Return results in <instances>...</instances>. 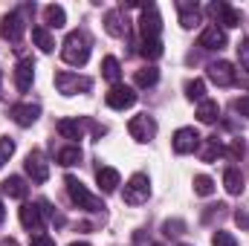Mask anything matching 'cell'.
<instances>
[{"label":"cell","mask_w":249,"mask_h":246,"mask_svg":"<svg viewBox=\"0 0 249 246\" xmlns=\"http://www.w3.org/2000/svg\"><path fill=\"white\" fill-rule=\"evenodd\" d=\"M29 246H55V241H53V238H47V235H38Z\"/></svg>","instance_id":"38"},{"label":"cell","mask_w":249,"mask_h":246,"mask_svg":"<svg viewBox=\"0 0 249 246\" xmlns=\"http://www.w3.org/2000/svg\"><path fill=\"white\" fill-rule=\"evenodd\" d=\"M217 154H223V148L217 145V139H214V136H209V139H206V148H203V154H200V159H203V162H212Z\"/></svg>","instance_id":"32"},{"label":"cell","mask_w":249,"mask_h":246,"mask_svg":"<svg viewBox=\"0 0 249 246\" xmlns=\"http://www.w3.org/2000/svg\"><path fill=\"white\" fill-rule=\"evenodd\" d=\"M32 78H35V64H32V58H23L15 67V84H18V90L26 93L32 87Z\"/></svg>","instance_id":"16"},{"label":"cell","mask_w":249,"mask_h":246,"mask_svg":"<svg viewBox=\"0 0 249 246\" xmlns=\"http://www.w3.org/2000/svg\"><path fill=\"white\" fill-rule=\"evenodd\" d=\"M23 32H26V23H23V18H20L18 12H9V15L3 18V23H0V35H3L6 41L18 44V41L23 38Z\"/></svg>","instance_id":"10"},{"label":"cell","mask_w":249,"mask_h":246,"mask_svg":"<svg viewBox=\"0 0 249 246\" xmlns=\"http://www.w3.org/2000/svg\"><path fill=\"white\" fill-rule=\"evenodd\" d=\"M3 191L9 194V197H15V200H23L26 194H29V185L23 177H9L6 183H3Z\"/></svg>","instance_id":"25"},{"label":"cell","mask_w":249,"mask_h":246,"mask_svg":"<svg viewBox=\"0 0 249 246\" xmlns=\"http://www.w3.org/2000/svg\"><path fill=\"white\" fill-rule=\"evenodd\" d=\"M9 116L20 124V127H29V124L38 122V116H41V107H38V105H12Z\"/></svg>","instance_id":"12"},{"label":"cell","mask_w":249,"mask_h":246,"mask_svg":"<svg viewBox=\"0 0 249 246\" xmlns=\"http://www.w3.org/2000/svg\"><path fill=\"white\" fill-rule=\"evenodd\" d=\"M197 145H200V133H197L194 127H180V130L174 133V139H171L174 154H194Z\"/></svg>","instance_id":"9"},{"label":"cell","mask_w":249,"mask_h":246,"mask_svg":"<svg viewBox=\"0 0 249 246\" xmlns=\"http://www.w3.org/2000/svg\"><path fill=\"white\" fill-rule=\"evenodd\" d=\"M32 41L38 44L41 53H53V50H55V38L50 35L47 26H35V29H32Z\"/></svg>","instance_id":"23"},{"label":"cell","mask_w":249,"mask_h":246,"mask_svg":"<svg viewBox=\"0 0 249 246\" xmlns=\"http://www.w3.org/2000/svg\"><path fill=\"white\" fill-rule=\"evenodd\" d=\"M6 220V209H3V200H0V223Z\"/></svg>","instance_id":"41"},{"label":"cell","mask_w":249,"mask_h":246,"mask_svg":"<svg viewBox=\"0 0 249 246\" xmlns=\"http://www.w3.org/2000/svg\"><path fill=\"white\" fill-rule=\"evenodd\" d=\"M194 194H200V197H212V194H214V180L206 177V174H197V177H194Z\"/></svg>","instance_id":"29"},{"label":"cell","mask_w":249,"mask_h":246,"mask_svg":"<svg viewBox=\"0 0 249 246\" xmlns=\"http://www.w3.org/2000/svg\"><path fill=\"white\" fill-rule=\"evenodd\" d=\"M235 220H238L241 226H249V214H244V211H238V214H235Z\"/></svg>","instance_id":"40"},{"label":"cell","mask_w":249,"mask_h":246,"mask_svg":"<svg viewBox=\"0 0 249 246\" xmlns=\"http://www.w3.org/2000/svg\"><path fill=\"white\" fill-rule=\"evenodd\" d=\"M160 81V70L157 67H142V70H136V87H151V84H157Z\"/></svg>","instance_id":"27"},{"label":"cell","mask_w":249,"mask_h":246,"mask_svg":"<svg viewBox=\"0 0 249 246\" xmlns=\"http://www.w3.org/2000/svg\"><path fill=\"white\" fill-rule=\"evenodd\" d=\"M217 116H220V107H217L214 99H203V102L197 105V119H200L203 124L217 122Z\"/></svg>","instance_id":"19"},{"label":"cell","mask_w":249,"mask_h":246,"mask_svg":"<svg viewBox=\"0 0 249 246\" xmlns=\"http://www.w3.org/2000/svg\"><path fill=\"white\" fill-rule=\"evenodd\" d=\"M61 58L72 67H84L87 58H90V41L84 38V32H70L64 38V47H61Z\"/></svg>","instance_id":"1"},{"label":"cell","mask_w":249,"mask_h":246,"mask_svg":"<svg viewBox=\"0 0 249 246\" xmlns=\"http://www.w3.org/2000/svg\"><path fill=\"white\" fill-rule=\"evenodd\" d=\"M102 75H105L107 81H113V84H119V75H122V67H119V61H116L113 55H107V58L102 61Z\"/></svg>","instance_id":"28"},{"label":"cell","mask_w":249,"mask_h":246,"mask_svg":"<svg viewBox=\"0 0 249 246\" xmlns=\"http://www.w3.org/2000/svg\"><path fill=\"white\" fill-rule=\"evenodd\" d=\"M186 96L194 102H203V96H206V81L203 78H191V81H186Z\"/></svg>","instance_id":"30"},{"label":"cell","mask_w":249,"mask_h":246,"mask_svg":"<svg viewBox=\"0 0 249 246\" xmlns=\"http://www.w3.org/2000/svg\"><path fill=\"white\" fill-rule=\"evenodd\" d=\"M151 194V183H148V174H133L127 185H124V203L127 206H142Z\"/></svg>","instance_id":"5"},{"label":"cell","mask_w":249,"mask_h":246,"mask_svg":"<svg viewBox=\"0 0 249 246\" xmlns=\"http://www.w3.org/2000/svg\"><path fill=\"white\" fill-rule=\"evenodd\" d=\"M12 154H15V142L12 139H0V168H3V162H9Z\"/></svg>","instance_id":"34"},{"label":"cell","mask_w":249,"mask_h":246,"mask_svg":"<svg viewBox=\"0 0 249 246\" xmlns=\"http://www.w3.org/2000/svg\"><path fill=\"white\" fill-rule=\"evenodd\" d=\"M235 84H241V87H247L249 90V67H235Z\"/></svg>","instance_id":"35"},{"label":"cell","mask_w":249,"mask_h":246,"mask_svg":"<svg viewBox=\"0 0 249 246\" xmlns=\"http://www.w3.org/2000/svg\"><path fill=\"white\" fill-rule=\"evenodd\" d=\"M197 44H200L203 50H223V47H226V32H223L217 23H214V26H206Z\"/></svg>","instance_id":"13"},{"label":"cell","mask_w":249,"mask_h":246,"mask_svg":"<svg viewBox=\"0 0 249 246\" xmlns=\"http://www.w3.org/2000/svg\"><path fill=\"white\" fill-rule=\"evenodd\" d=\"M139 32H142V41H160V32H162V18H160V9H157L154 3L142 6Z\"/></svg>","instance_id":"4"},{"label":"cell","mask_w":249,"mask_h":246,"mask_svg":"<svg viewBox=\"0 0 249 246\" xmlns=\"http://www.w3.org/2000/svg\"><path fill=\"white\" fill-rule=\"evenodd\" d=\"M238 53H241L244 58H249V38H247V41H241V44H238Z\"/></svg>","instance_id":"39"},{"label":"cell","mask_w":249,"mask_h":246,"mask_svg":"<svg viewBox=\"0 0 249 246\" xmlns=\"http://www.w3.org/2000/svg\"><path fill=\"white\" fill-rule=\"evenodd\" d=\"M226 154H229L232 159H238V157H244V142H241V139H235V142H232V145L226 148Z\"/></svg>","instance_id":"36"},{"label":"cell","mask_w":249,"mask_h":246,"mask_svg":"<svg viewBox=\"0 0 249 246\" xmlns=\"http://www.w3.org/2000/svg\"><path fill=\"white\" fill-rule=\"evenodd\" d=\"M183 246H188V244H183Z\"/></svg>","instance_id":"44"},{"label":"cell","mask_w":249,"mask_h":246,"mask_svg":"<svg viewBox=\"0 0 249 246\" xmlns=\"http://www.w3.org/2000/svg\"><path fill=\"white\" fill-rule=\"evenodd\" d=\"M154 246H162V244H154Z\"/></svg>","instance_id":"43"},{"label":"cell","mask_w":249,"mask_h":246,"mask_svg":"<svg viewBox=\"0 0 249 246\" xmlns=\"http://www.w3.org/2000/svg\"><path fill=\"white\" fill-rule=\"evenodd\" d=\"M214 18H217V23H223V26H241V12L238 9H232L229 3H214L212 9H209Z\"/></svg>","instance_id":"15"},{"label":"cell","mask_w":249,"mask_h":246,"mask_svg":"<svg viewBox=\"0 0 249 246\" xmlns=\"http://www.w3.org/2000/svg\"><path fill=\"white\" fill-rule=\"evenodd\" d=\"M64 185H67L70 200H72L78 209H84V211H102V209H105V203H102L96 194H90V191H87V185L81 183V180L67 177V180H64Z\"/></svg>","instance_id":"2"},{"label":"cell","mask_w":249,"mask_h":246,"mask_svg":"<svg viewBox=\"0 0 249 246\" xmlns=\"http://www.w3.org/2000/svg\"><path fill=\"white\" fill-rule=\"evenodd\" d=\"M235 110H238L241 116H247V119H249V96H241V99L235 102Z\"/></svg>","instance_id":"37"},{"label":"cell","mask_w":249,"mask_h":246,"mask_svg":"<svg viewBox=\"0 0 249 246\" xmlns=\"http://www.w3.org/2000/svg\"><path fill=\"white\" fill-rule=\"evenodd\" d=\"M55 162L64 165V168L78 165V162H81V148H78V145H67V148H61V151L55 154Z\"/></svg>","instance_id":"20"},{"label":"cell","mask_w":249,"mask_h":246,"mask_svg":"<svg viewBox=\"0 0 249 246\" xmlns=\"http://www.w3.org/2000/svg\"><path fill=\"white\" fill-rule=\"evenodd\" d=\"M209 81H214L217 87H232L235 84V64L229 61H212L209 70H206Z\"/></svg>","instance_id":"8"},{"label":"cell","mask_w":249,"mask_h":246,"mask_svg":"<svg viewBox=\"0 0 249 246\" xmlns=\"http://www.w3.org/2000/svg\"><path fill=\"white\" fill-rule=\"evenodd\" d=\"M96 180H99V185H102V191H116L122 177H119L116 168H99V171H96Z\"/></svg>","instance_id":"22"},{"label":"cell","mask_w":249,"mask_h":246,"mask_svg":"<svg viewBox=\"0 0 249 246\" xmlns=\"http://www.w3.org/2000/svg\"><path fill=\"white\" fill-rule=\"evenodd\" d=\"M105 102H107V107H113V110H127V107H133V105H136V93H133V87L113 84V87H110V93L105 96Z\"/></svg>","instance_id":"7"},{"label":"cell","mask_w":249,"mask_h":246,"mask_svg":"<svg viewBox=\"0 0 249 246\" xmlns=\"http://www.w3.org/2000/svg\"><path fill=\"white\" fill-rule=\"evenodd\" d=\"M20 226H23L26 232H41V229H44V214H41V209L32 206V203H26V206L20 209Z\"/></svg>","instance_id":"14"},{"label":"cell","mask_w":249,"mask_h":246,"mask_svg":"<svg viewBox=\"0 0 249 246\" xmlns=\"http://www.w3.org/2000/svg\"><path fill=\"white\" fill-rule=\"evenodd\" d=\"M200 18H203V12H200L197 3H180V23H183L186 29L200 26Z\"/></svg>","instance_id":"18"},{"label":"cell","mask_w":249,"mask_h":246,"mask_svg":"<svg viewBox=\"0 0 249 246\" xmlns=\"http://www.w3.org/2000/svg\"><path fill=\"white\" fill-rule=\"evenodd\" d=\"M55 87L61 96H75V93H90L93 90V78L87 75H78V72H55Z\"/></svg>","instance_id":"3"},{"label":"cell","mask_w":249,"mask_h":246,"mask_svg":"<svg viewBox=\"0 0 249 246\" xmlns=\"http://www.w3.org/2000/svg\"><path fill=\"white\" fill-rule=\"evenodd\" d=\"M58 133H61L64 139H72V142H78L81 136H84V127L78 119H61L58 122Z\"/></svg>","instance_id":"24"},{"label":"cell","mask_w":249,"mask_h":246,"mask_svg":"<svg viewBox=\"0 0 249 246\" xmlns=\"http://www.w3.org/2000/svg\"><path fill=\"white\" fill-rule=\"evenodd\" d=\"M23 168H26V174L32 177V183H47V180H50V165L44 162V157H41L38 151H32V154L26 157Z\"/></svg>","instance_id":"11"},{"label":"cell","mask_w":249,"mask_h":246,"mask_svg":"<svg viewBox=\"0 0 249 246\" xmlns=\"http://www.w3.org/2000/svg\"><path fill=\"white\" fill-rule=\"evenodd\" d=\"M44 20H47V26L61 29L64 23H67V12H64V6H55V3L44 6Z\"/></svg>","instance_id":"21"},{"label":"cell","mask_w":249,"mask_h":246,"mask_svg":"<svg viewBox=\"0 0 249 246\" xmlns=\"http://www.w3.org/2000/svg\"><path fill=\"white\" fill-rule=\"evenodd\" d=\"M105 29H107V35H113V38H124V35H127V20L122 18L119 9H110V12L105 15Z\"/></svg>","instance_id":"17"},{"label":"cell","mask_w":249,"mask_h":246,"mask_svg":"<svg viewBox=\"0 0 249 246\" xmlns=\"http://www.w3.org/2000/svg\"><path fill=\"white\" fill-rule=\"evenodd\" d=\"M127 133H130L136 142H151V139L157 136V122H154V116H148V113L133 116V119L127 122Z\"/></svg>","instance_id":"6"},{"label":"cell","mask_w":249,"mask_h":246,"mask_svg":"<svg viewBox=\"0 0 249 246\" xmlns=\"http://www.w3.org/2000/svg\"><path fill=\"white\" fill-rule=\"evenodd\" d=\"M223 185H226L229 194H241V191H244V174H241L238 168H226V174H223Z\"/></svg>","instance_id":"26"},{"label":"cell","mask_w":249,"mask_h":246,"mask_svg":"<svg viewBox=\"0 0 249 246\" xmlns=\"http://www.w3.org/2000/svg\"><path fill=\"white\" fill-rule=\"evenodd\" d=\"M70 246H90V244H70Z\"/></svg>","instance_id":"42"},{"label":"cell","mask_w":249,"mask_h":246,"mask_svg":"<svg viewBox=\"0 0 249 246\" xmlns=\"http://www.w3.org/2000/svg\"><path fill=\"white\" fill-rule=\"evenodd\" d=\"M142 58H148V61H157L160 55H162V44L160 41H142Z\"/></svg>","instance_id":"31"},{"label":"cell","mask_w":249,"mask_h":246,"mask_svg":"<svg viewBox=\"0 0 249 246\" xmlns=\"http://www.w3.org/2000/svg\"><path fill=\"white\" fill-rule=\"evenodd\" d=\"M212 246H241V244H238V238H235L232 232H223V229H217V232L212 235Z\"/></svg>","instance_id":"33"}]
</instances>
